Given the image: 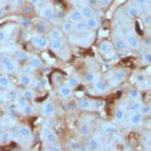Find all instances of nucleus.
Returning a JSON list of instances; mask_svg holds the SVG:
<instances>
[{
	"label": "nucleus",
	"mask_w": 151,
	"mask_h": 151,
	"mask_svg": "<svg viewBox=\"0 0 151 151\" xmlns=\"http://www.w3.org/2000/svg\"><path fill=\"white\" fill-rule=\"evenodd\" d=\"M40 16L42 17V19L47 21H52L53 20V18L55 17V7L52 3H45L43 4L42 7L40 8Z\"/></svg>",
	"instance_id": "obj_1"
},
{
	"label": "nucleus",
	"mask_w": 151,
	"mask_h": 151,
	"mask_svg": "<svg viewBox=\"0 0 151 151\" xmlns=\"http://www.w3.org/2000/svg\"><path fill=\"white\" fill-rule=\"evenodd\" d=\"M31 42L35 45V47L40 48V50H45L50 45V40L48 38H47L45 36H43L42 35L35 32V35H32L31 36Z\"/></svg>",
	"instance_id": "obj_2"
},
{
	"label": "nucleus",
	"mask_w": 151,
	"mask_h": 151,
	"mask_svg": "<svg viewBox=\"0 0 151 151\" xmlns=\"http://www.w3.org/2000/svg\"><path fill=\"white\" fill-rule=\"evenodd\" d=\"M99 52L104 58H113L114 55H115V53H114L113 43L109 40H104L100 43Z\"/></svg>",
	"instance_id": "obj_3"
},
{
	"label": "nucleus",
	"mask_w": 151,
	"mask_h": 151,
	"mask_svg": "<svg viewBox=\"0 0 151 151\" xmlns=\"http://www.w3.org/2000/svg\"><path fill=\"white\" fill-rule=\"evenodd\" d=\"M125 42L127 45V47L132 48V50H138L141 47V42L139 40V38L137 37L134 33L132 32H128L125 35Z\"/></svg>",
	"instance_id": "obj_4"
},
{
	"label": "nucleus",
	"mask_w": 151,
	"mask_h": 151,
	"mask_svg": "<svg viewBox=\"0 0 151 151\" xmlns=\"http://www.w3.org/2000/svg\"><path fill=\"white\" fill-rule=\"evenodd\" d=\"M1 65L3 67V69L5 70L7 73H14L17 69V64L12 58L5 55V57L2 58L1 60Z\"/></svg>",
	"instance_id": "obj_5"
},
{
	"label": "nucleus",
	"mask_w": 151,
	"mask_h": 151,
	"mask_svg": "<svg viewBox=\"0 0 151 151\" xmlns=\"http://www.w3.org/2000/svg\"><path fill=\"white\" fill-rule=\"evenodd\" d=\"M126 78H127V73H126V70H121L113 75V78L111 79V84L113 85V86H118L119 84H121V83H123L125 81Z\"/></svg>",
	"instance_id": "obj_6"
},
{
	"label": "nucleus",
	"mask_w": 151,
	"mask_h": 151,
	"mask_svg": "<svg viewBox=\"0 0 151 151\" xmlns=\"http://www.w3.org/2000/svg\"><path fill=\"white\" fill-rule=\"evenodd\" d=\"M42 115L47 118H50L55 115V105L52 101H47L42 106Z\"/></svg>",
	"instance_id": "obj_7"
},
{
	"label": "nucleus",
	"mask_w": 151,
	"mask_h": 151,
	"mask_svg": "<svg viewBox=\"0 0 151 151\" xmlns=\"http://www.w3.org/2000/svg\"><path fill=\"white\" fill-rule=\"evenodd\" d=\"M50 47L52 52H55V53H58L60 50H63L65 47V42L63 41V40H52L50 41Z\"/></svg>",
	"instance_id": "obj_8"
},
{
	"label": "nucleus",
	"mask_w": 151,
	"mask_h": 151,
	"mask_svg": "<svg viewBox=\"0 0 151 151\" xmlns=\"http://www.w3.org/2000/svg\"><path fill=\"white\" fill-rule=\"evenodd\" d=\"M18 80H19V83H20L23 87H30V86H32L33 83H35V78L30 74H22L21 76H19Z\"/></svg>",
	"instance_id": "obj_9"
},
{
	"label": "nucleus",
	"mask_w": 151,
	"mask_h": 151,
	"mask_svg": "<svg viewBox=\"0 0 151 151\" xmlns=\"http://www.w3.org/2000/svg\"><path fill=\"white\" fill-rule=\"evenodd\" d=\"M94 89L96 90L98 93H106L109 90V86L106 82H104L103 80L97 79L94 83Z\"/></svg>",
	"instance_id": "obj_10"
},
{
	"label": "nucleus",
	"mask_w": 151,
	"mask_h": 151,
	"mask_svg": "<svg viewBox=\"0 0 151 151\" xmlns=\"http://www.w3.org/2000/svg\"><path fill=\"white\" fill-rule=\"evenodd\" d=\"M35 29H36V32L40 33V35H43V33L47 32L48 30V26L47 23L45 19H37L35 21Z\"/></svg>",
	"instance_id": "obj_11"
},
{
	"label": "nucleus",
	"mask_w": 151,
	"mask_h": 151,
	"mask_svg": "<svg viewBox=\"0 0 151 151\" xmlns=\"http://www.w3.org/2000/svg\"><path fill=\"white\" fill-rule=\"evenodd\" d=\"M143 117L140 115L139 112H131L130 117H129V123L132 126H138L142 123Z\"/></svg>",
	"instance_id": "obj_12"
},
{
	"label": "nucleus",
	"mask_w": 151,
	"mask_h": 151,
	"mask_svg": "<svg viewBox=\"0 0 151 151\" xmlns=\"http://www.w3.org/2000/svg\"><path fill=\"white\" fill-rule=\"evenodd\" d=\"M68 19L72 21V22L76 23V22H79V21L84 20V17H83L81 11L78 10V9H74V10H72L68 14Z\"/></svg>",
	"instance_id": "obj_13"
},
{
	"label": "nucleus",
	"mask_w": 151,
	"mask_h": 151,
	"mask_svg": "<svg viewBox=\"0 0 151 151\" xmlns=\"http://www.w3.org/2000/svg\"><path fill=\"white\" fill-rule=\"evenodd\" d=\"M29 65L32 67L33 70H36L42 67V60H41V58L38 55H29Z\"/></svg>",
	"instance_id": "obj_14"
},
{
	"label": "nucleus",
	"mask_w": 151,
	"mask_h": 151,
	"mask_svg": "<svg viewBox=\"0 0 151 151\" xmlns=\"http://www.w3.org/2000/svg\"><path fill=\"white\" fill-rule=\"evenodd\" d=\"M48 36L50 40H62L64 36V32L58 27H52L48 30Z\"/></svg>",
	"instance_id": "obj_15"
},
{
	"label": "nucleus",
	"mask_w": 151,
	"mask_h": 151,
	"mask_svg": "<svg viewBox=\"0 0 151 151\" xmlns=\"http://www.w3.org/2000/svg\"><path fill=\"white\" fill-rule=\"evenodd\" d=\"M114 47H115V48L118 52H126V50H127V45H126L125 40L123 37L115 38V40H114Z\"/></svg>",
	"instance_id": "obj_16"
},
{
	"label": "nucleus",
	"mask_w": 151,
	"mask_h": 151,
	"mask_svg": "<svg viewBox=\"0 0 151 151\" xmlns=\"http://www.w3.org/2000/svg\"><path fill=\"white\" fill-rule=\"evenodd\" d=\"M84 21L89 29H97V28H99L100 25H101V21H100L98 18H95V17L86 18Z\"/></svg>",
	"instance_id": "obj_17"
},
{
	"label": "nucleus",
	"mask_w": 151,
	"mask_h": 151,
	"mask_svg": "<svg viewBox=\"0 0 151 151\" xmlns=\"http://www.w3.org/2000/svg\"><path fill=\"white\" fill-rule=\"evenodd\" d=\"M74 30L76 31V32L80 33V35L89 32V28H88V26L86 25V23H85L84 20L74 23Z\"/></svg>",
	"instance_id": "obj_18"
},
{
	"label": "nucleus",
	"mask_w": 151,
	"mask_h": 151,
	"mask_svg": "<svg viewBox=\"0 0 151 151\" xmlns=\"http://www.w3.org/2000/svg\"><path fill=\"white\" fill-rule=\"evenodd\" d=\"M126 11H127V15L130 18H137L138 16H140V14L142 13L138 7H136L135 5H129L126 8Z\"/></svg>",
	"instance_id": "obj_19"
},
{
	"label": "nucleus",
	"mask_w": 151,
	"mask_h": 151,
	"mask_svg": "<svg viewBox=\"0 0 151 151\" xmlns=\"http://www.w3.org/2000/svg\"><path fill=\"white\" fill-rule=\"evenodd\" d=\"M101 129L105 134H115L118 131V129H117L115 125H113L112 123H107V122L102 124Z\"/></svg>",
	"instance_id": "obj_20"
},
{
	"label": "nucleus",
	"mask_w": 151,
	"mask_h": 151,
	"mask_svg": "<svg viewBox=\"0 0 151 151\" xmlns=\"http://www.w3.org/2000/svg\"><path fill=\"white\" fill-rule=\"evenodd\" d=\"M58 93H60V95L62 97L70 98V97L73 95V89L65 84V85H63V86H60L58 88Z\"/></svg>",
	"instance_id": "obj_21"
},
{
	"label": "nucleus",
	"mask_w": 151,
	"mask_h": 151,
	"mask_svg": "<svg viewBox=\"0 0 151 151\" xmlns=\"http://www.w3.org/2000/svg\"><path fill=\"white\" fill-rule=\"evenodd\" d=\"M133 2H134V5L138 7V9L141 12H143L146 11V9L149 7L150 0H133Z\"/></svg>",
	"instance_id": "obj_22"
},
{
	"label": "nucleus",
	"mask_w": 151,
	"mask_h": 151,
	"mask_svg": "<svg viewBox=\"0 0 151 151\" xmlns=\"http://www.w3.org/2000/svg\"><path fill=\"white\" fill-rule=\"evenodd\" d=\"M62 30L65 33H70L74 31V22H72L69 19H65L62 23Z\"/></svg>",
	"instance_id": "obj_23"
},
{
	"label": "nucleus",
	"mask_w": 151,
	"mask_h": 151,
	"mask_svg": "<svg viewBox=\"0 0 151 151\" xmlns=\"http://www.w3.org/2000/svg\"><path fill=\"white\" fill-rule=\"evenodd\" d=\"M80 83H81V78H80L78 75H73L72 77L68 80L67 85L72 88V89H75V88H77L79 86Z\"/></svg>",
	"instance_id": "obj_24"
},
{
	"label": "nucleus",
	"mask_w": 151,
	"mask_h": 151,
	"mask_svg": "<svg viewBox=\"0 0 151 151\" xmlns=\"http://www.w3.org/2000/svg\"><path fill=\"white\" fill-rule=\"evenodd\" d=\"M100 146H101V140L95 136V137H92L91 139H90L89 144H88V149L94 151V150L99 149Z\"/></svg>",
	"instance_id": "obj_25"
},
{
	"label": "nucleus",
	"mask_w": 151,
	"mask_h": 151,
	"mask_svg": "<svg viewBox=\"0 0 151 151\" xmlns=\"http://www.w3.org/2000/svg\"><path fill=\"white\" fill-rule=\"evenodd\" d=\"M81 13L83 15L84 19L92 17V13H93V7L89 6L88 4H85V5H82L81 7Z\"/></svg>",
	"instance_id": "obj_26"
},
{
	"label": "nucleus",
	"mask_w": 151,
	"mask_h": 151,
	"mask_svg": "<svg viewBox=\"0 0 151 151\" xmlns=\"http://www.w3.org/2000/svg\"><path fill=\"white\" fill-rule=\"evenodd\" d=\"M91 106H92L91 101L87 99H81L77 102V107L80 110H88V109H90Z\"/></svg>",
	"instance_id": "obj_27"
},
{
	"label": "nucleus",
	"mask_w": 151,
	"mask_h": 151,
	"mask_svg": "<svg viewBox=\"0 0 151 151\" xmlns=\"http://www.w3.org/2000/svg\"><path fill=\"white\" fill-rule=\"evenodd\" d=\"M18 130H19V133H20L21 137L24 138V139H25V138H29L31 136V129L29 128L27 125L19 126Z\"/></svg>",
	"instance_id": "obj_28"
},
{
	"label": "nucleus",
	"mask_w": 151,
	"mask_h": 151,
	"mask_svg": "<svg viewBox=\"0 0 151 151\" xmlns=\"http://www.w3.org/2000/svg\"><path fill=\"white\" fill-rule=\"evenodd\" d=\"M126 115V111L123 108H118L115 111V121L117 123H121L123 122V120L125 119Z\"/></svg>",
	"instance_id": "obj_29"
},
{
	"label": "nucleus",
	"mask_w": 151,
	"mask_h": 151,
	"mask_svg": "<svg viewBox=\"0 0 151 151\" xmlns=\"http://www.w3.org/2000/svg\"><path fill=\"white\" fill-rule=\"evenodd\" d=\"M98 79L97 75L95 73H92V72H89V73H86L83 78V81H84L86 84H93V83Z\"/></svg>",
	"instance_id": "obj_30"
},
{
	"label": "nucleus",
	"mask_w": 151,
	"mask_h": 151,
	"mask_svg": "<svg viewBox=\"0 0 151 151\" xmlns=\"http://www.w3.org/2000/svg\"><path fill=\"white\" fill-rule=\"evenodd\" d=\"M128 97L131 101H141V94L139 90L137 89H132L129 91Z\"/></svg>",
	"instance_id": "obj_31"
},
{
	"label": "nucleus",
	"mask_w": 151,
	"mask_h": 151,
	"mask_svg": "<svg viewBox=\"0 0 151 151\" xmlns=\"http://www.w3.org/2000/svg\"><path fill=\"white\" fill-rule=\"evenodd\" d=\"M45 141H47V143H48V144H55V143L58 141V135L52 130L50 132L45 134Z\"/></svg>",
	"instance_id": "obj_32"
},
{
	"label": "nucleus",
	"mask_w": 151,
	"mask_h": 151,
	"mask_svg": "<svg viewBox=\"0 0 151 151\" xmlns=\"http://www.w3.org/2000/svg\"><path fill=\"white\" fill-rule=\"evenodd\" d=\"M13 87L11 81L6 76H0V88H10Z\"/></svg>",
	"instance_id": "obj_33"
},
{
	"label": "nucleus",
	"mask_w": 151,
	"mask_h": 151,
	"mask_svg": "<svg viewBox=\"0 0 151 151\" xmlns=\"http://www.w3.org/2000/svg\"><path fill=\"white\" fill-rule=\"evenodd\" d=\"M135 82L137 83L138 85L142 86L144 85L146 82H147V78H146V74L144 73H138V74L135 75Z\"/></svg>",
	"instance_id": "obj_34"
},
{
	"label": "nucleus",
	"mask_w": 151,
	"mask_h": 151,
	"mask_svg": "<svg viewBox=\"0 0 151 151\" xmlns=\"http://www.w3.org/2000/svg\"><path fill=\"white\" fill-rule=\"evenodd\" d=\"M80 130H81L82 135L88 136V135H90L91 132H92V126L90 125V124H88V123H83L81 125Z\"/></svg>",
	"instance_id": "obj_35"
},
{
	"label": "nucleus",
	"mask_w": 151,
	"mask_h": 151,
	"mask_svg": "<svg viewBox=\"0 0 151 151\" xmlns=\"http://www.w3.org/2000/svg\"><path fill=\"white\" fill-rule=\"evenodd\" d=\"M12 139L11 137V132L10 131H3L2 133H0V142L1 143H6L8 141Z\"/></svg>",
	"instance_id": "obj_36"
},
{
	"label": "nucleus",
	"mask_w": 151,
	"mask_h": 151,
	"mask_svg": "<svg viewBox=\"0 0 151 151\" xmlns=\"http://www.w3.org/2000/svg\"><path fill=\"white\" fill-rule=\"evenodd\" d=\"M141 105H142V102L141 101H133L132 104H129L127 110L129 112H137L141 107Z\"/></svg>",
	"instance_id": "obj_37"
},
{
	"label": "nucleus",
	"mask_w": 151,
	"mask_h": 151,
	"mask_svg": "<svg viewBox=\"0 0 151 151\" xmlns=\"http://www.w3.org/2000/svg\"><path fill=\"white\" fill-rule=\"evenodd\" d=\"M23 97L25 98L27 101H31L35 98V90H31V89H26L25 91L23 92Z\"/></svg>",
	"instance_id": "obj_38"
},
{
	"label": "nucleus",
	"mask_w": 151,
	"mask_h": 151,
	"mask_svg": "<svg viewBox=\"0 0 151 151\" xmlns=\"http://www.w3.org/2000/svg\"><path fill=\"white\" fill-rule=\"evenodd\" d=\"M139 114L142 117H145V116H148L150 114V106L149 105H141V107L139 108Z\"/></svg>",
	"instance_id": "obj_39"
},
{
	"label": "nucleus",
	"mask_w": 151,
	"mask_h": 151,
	"mask_svg": "<svg viewBox=\"0 0 151 151\" xmlns=\"http://www.w3.org/2000/svg\"><path fill=\"white\" fill-rule=\"evenodd\" d=\"M16 58H17L19 62H26V60H29V55L24 50H19L17 55H16Z\"/></svg>",
	"instance_id": "obj_40"
},
{
	"label": "nucleus",
	"mask_w": 151,
	"mask_h": 151,
	"mask_svg": "<svg viewBox=\"0 0 151 151\" xmlns=\"http://www.w3.org/2000/svg\"><path fill=\"white\" fill-rule=\"evenodd\" d=\"M58 55V57L62 58V60H68L70 58V53L69 50H68L67 47H65L63 50H60Z\"/></svg>",
	"instance_id": "obj_41"
},
{
	"label": "nucleus",
	"mask_w": 151,
	"mask_h": 151,
	"mask_svg": "<svg viewBox=\"0 0 151 151\" xmlns=\"http://www.w3.org/2000/svg\"><path fill=\"white\" fill-rule=\"evenodd\" d=\"M19 97H20V94H19V92L15 89L11 90L8 94V98L10 99V101H13V102H16V100H17Z\"/></svg>",
	"instance_id": "obj_42"
},
{
	"label": "nucleus",
	"mask_w": 151,
	"mask_h": 151,
	"mask_svg": "<svg viewBox=\"0 0 151 151\" xmlns=\"http://www.w3.org/2000/svg\"><path fill=\"white\" fill-rule=\"evenodd\" d=\"M33 112H35V109H33V107L31 106V105H29V104H27L25 107H23V108H22V114L24 116L32 115Z\"/></svg>",
	"instance_id": "obj_43"
},
{
	"label": "nucleus",
	"mask_w": 151,
	"mask_h": 151,
	"mask_svg": "<svg viewBox=\"0 0 151 151\" xmlns=\"http://www.w3.org/2000/svg\"><path fill=\"white\" fill-rule=\"evenodd\" d=\"M142 63L146 65L151 64V52L148 50V52H145L142 55Z\"/></svg>",
	"instance_id": "obj_44"
},
{
	"label": "nucleus",
	"mask_w": 151,
	"mask_h": 151,
	"mask_svg": "<svg viewBox=\"0 0 151 151\" xmlns=\"http://www.w3.org/2000/svg\"><path fill=\"white\" fill-rule=\"evenodd\" d=\"M20 24L24 28H29L32 25V21H31V19H29L27 17H22L20 19Z\"/></svg>",
	"instance_id": "obj_45"
},
{
	"label": "nucleus",
	"mask_w": 151,
	"mask_h": 151,
	"mask_svg": "<svg viewBox=\"0 0 151 151\" xmlns=\"http://www.w3.org/2000/svg\"><path fill=\"white\" fill-rule=\"evenodd\" d=\"M27 104H28V101L24 98L23 96L22 97L20 96L17 100H16V105H17V107H19V108H21V109H22L23 107H25Z\"/></svg>",
	"instance_id": "obj_46"
},
{
	"label": "nucleus",
	"mask_w": 151,
	"mask_h": 151,
	"mask_svg": "<svg viewBox=\"0 0 151 151\" xmlns=\"http://www.w3.org/2000/svg\"><path fill=\"white\" fill-rule=\"evenodd\" d=\"M10 132H11V137H12V139L20 140V138H22V137H21V135H20V133H19L18 128H17V129L15 128L14 130L10 131Z\"/></svg>",
	"instance_id": "obj_47"
},
{
	"label": "nucleus",
	"mask_w": 151,
	"mask_h": 151,
	"mask_svg": "<svg viewBox=\"0 0 151 151\" xmlns=\"http://www.w3.org/2000/svg\"><path fill=\"white\" fill-rule=\"evenodd\" d=\"M22 72L23 74H31L32 72H35V70L32 69L30 65H24L22 68Z\"/></svg>",
	"instance_id": "obj_48"
},
{
	"label": "nucleus",
	"mask_w": 151,
	"mask_h": 151,
	"mask_svg": "<svg viewBox=\"0 0 151 151\" xmlns=\"http://www.w3.org/2000/svg\"><path fill=\"white\" fill-rule=\"evenodd\" d=\"M143 24L144 26H147V27H150V24H151V18L149 14H145L144 17H143Z\"/></svg>",
	"instance_id": "obj_49"
},
{
	"label": "nucleus",
	"mask_w": 151,
	"mask_h": 151,
	"mask_svg": "<svg viewBox=\"0 0 151 151\" xmlns=\"http://www.w3.org/2000/svg\"><path fill=\"white\" fill-rule=\"evenodd\" d=\"M7 40V35L3 29H0V43H4Z\"/></svg>",
	"instance_id": "obj_50"
},
{
	"label": "nucleus",
	"mask_w": 151,
	"mask_h": 151,
	"mask_svg": "<svg viewBox=\"0 0 151 151\" xmlns=\"http://www.w3.org/2000/svg\"><path fill=\"white\" fill-rule=\"evenodd\" d=\"M112 3V0H99V5L101 7H108Z\"/></svg>",
	"instance_id": "obj_51"
},
{
	"label": "nucleus",
	"mask_w": 151,
	"mask_h": 151,
	"mask_svg": "<svg viewBox=\"0 0 151 151\" xmlns=\"http://www.w3.org/2000/svg\"><path fill=\"white\" fill-rule=\"evenodd\" d=\"M87 4L91 7H96L99 5V0H88Z\"/></svg>",
	"instance_id": "obj_52"
},
{
	"label": "nucleus",
	"mask_w": 151,
	"mask_h": 151,
	"mask_svg": "<svg viewBox=\"0 0 151 151\" xmlns=\"http://www.w3.org/2000/svg\"><path fill=\"white\" fill-rule=\"evenodd\" d=\"M47 150H50V151H62V147H60L58 145H50V147L47 148Z\"/></svg>",
	"instance_id": "obj_53"
},
{
	"label": "nucleus",
	"mask_w": 151,
	"mask_h": 151,
	"mask_svg": "<svg viewBox=\"0 0 151 151\" xmlns=\"http://www.w3.org/2000/svg\"><path fill=\"white\" fill-rule=\"evenodd\" d=\"M50 131H52V129H50V127H48V126H42V133L45 134H47V133H48V132H50Z\"/></svg>",
	"instance_id": "obj_54"
},
{
	"label": "nucleus",
	"mask_w": 151,
	"mask_h": 151,
	"mask_svg": "<svg viewBox=\"0 0 151 151\" xmlns=\"http://www.w3.org/2000/svg\"><path fill=\"white\" fill-rule=\"evenodd\" d=\"M28 1L31 5H38L40 4V0H28Z\"/></svg>",
	"instance_id": "obj_55"
},
{
	"label": "nucleus",
	"mask_w": 151,
	"mask_h": 151,
	"mask_svg": "<svg viewBox=\"0 0 151 151\" xmlns=\"http://www.w3.org/2000/svg\"><path fill=\"white\" fill-rule=\"evenodd\" d=\"M26 0H16V6H21L24 4V2H25Z\"/></svg>",
	"instance_id": "obj_56"
},
{
	"label": "nucleus",
	"mask_w": 151,
	"mask_h": 151,
	"mask_svg": "<svg viewBox=\"0 0 151 151\" xmlns=\"http://www.w3.org/2000/svg\"><path fill=\"white\" fill-rule=\"evenodd\" d=\"M4 13H5V10H4V8L2 6H0V17H2V16L4 15Z\"/></svg>",
	"instance_id": "obj_57"
},
{
	"label": "nucleus",
	"mask_w": 151,
	"mask_h": 151,
	"mask_svg": "<svg viewBox=\"0 0 151 151\" xmlns=\"http://www.w3.org/2000/svg\"><path fill=\"white\" fill-rule=\"evenodd\" d=\"M4 129H5V127H4V124L2 123V122H0V133L3 132Z\"/></svg>",
	"instance_id": "obj_58"
},
{
	"label": "nucleus",
	"mask_w": 151,
	"mask_h": 151,
	"mask_svg": "<svg viewBox=\"0 0 151 151\" xmlns=\"http://www.w3.org/2000/svg\"><path fill=\"white\" fill-rule=\"evenodd\" d=\"M78 2H79L80 4H82V5H85V4H87L88 0H78Z\"/></svg>",
	"instance_id": "obj_59"
},
{
	"label": "nucleus",
	"mask_w": 151,
	"mask_h": 151,
	"mask_svg": "<svg viewBox=\"0 0 151 151\" xmlns=\"http://www.w3.org/2000/svg\"><path fill=\"white\" fill-rule=\"evenodd\" d=\"M47 70H48V72L50 70V65H45V67L43 68V72H45V73H47Z\"/></svg>",
	"instance_id": "obj_60"
},
{
	"label": "nucleus",
	"mask_w": 151,
	"mask_h": 151,
	"mask_svg": "<svg viewBox=\"0 0 151 151\" xmlns=\"http://www.w3.org/2000/svg\"><path fill=\"white\" fill-rule=\"evenodd\" d=\"M48 0H40V4H45L47 3Z\"/></svg>",
	"instance_id": "obj_61"
}]
</instances>
